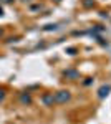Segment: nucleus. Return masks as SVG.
Instances as JSON below:
<instances>
[{"mask_svg":"<svg viewBox=\"0 0 111 124\" xmlns=\"http://www.w3.org/2000/svg\"><path fill=\"white\" fill-rule=\"evenodd\" d=\"M55 28H56V25H46L45 30H55Z\"/></svg>","mask_w":111,"mask_h":124,"instance_id":"obj_6","label":"nucleus"},{"mask_svg":"<svg viewBox=\"0 0 111 124\" xmlns=\"http://www.w3.org/2000/svg\"><path fill=\"white\" fill-rule=\"evenodd\" d=\"M0 2H5V3H10V2H13V0H0Z\"/></svg>","mask_w":111,"mask_h":124,"instance_id":"obj_9","label":"nucleus"},{"mask_svg":"<svg viewBox=\"0 0 111 124\" xmlns=\"http://www.w3.org/2000/svg\"><path fill=\"white\" fill-rule=\"evenodd\" d=\"M65 76H70V78H78V73H76V71H73V70H68V71H65Z\"/></svg>","mask_w":111,"mask_h":124,"instance_id":"obj_5","label":"nucleus"},{"mask_svg":"<svg viewBox=\"0 0 111 124\" xmlns=\"http://www.w3.org/2000/svg\"><path fill=\"white\" fill-rule=\"evenodd\" d=\"M70 98H71V94H70L68 91H58V93H55V96H53L55 103H58V104H63L66 101H70Z\"/></svg>","mask_w":111,"mask_h":124,"instance_id":"obj_1","label":"nucleus"},{"mask_svg":"<svg viewBox=\"0 0 111 124\" xmlns=\"http://www.w3.org/2000/svg\"><path fill=\"white\" fill-rule=\"evenodd\" d=\"M75 51H76L75 48H70V50H68V53H70V55H75Z\"/></svg>","mask_w":111,"mask_h":124,"instance_id":"obj_8","label":"nucleus"},{"mask_svg":"<svg viewBox=\"0 0 111 124\" xmlns=\"http://www.w3.org/2000/svg\"><path fill=\"white\" fill-rule=\"evenodd\" d=\"M3 96H5V93H3V89H0V101L3 99Z\"/></svg>","mask_w":111,"mask_h":124,"instance_id":"obj_7","label":"nucleus"},{"mask_svg":"<svg viewBox=\"0 0 111 124\" xmlns=\"http://www.w3.org/2000/svg\"><path fill=\"white\" fill-rule=\"evenodd\" d=\"M20 99H22V103H25V104H30V103H32V98H30L28 94H22Z\"/></svg>","mask_w":111,"mask_h":124,"instance_id":"obj_4","label":"nucleus"},{"mask_svg":"<svg viewBox=\"0 0 111 124\" xmlns=\"http://www.w3.org/2000/svg\"><path fill=\"white\" fill-rule=\"evenodd\" d=\"M0 15H3V10H2V7H0Z\"/></svg>","mask_w":111,"mask_h":124,"instance_id":"obj_10","label":"nucleus"},{"mask_svg":"<svg viewBox=\"0 0 111 124\" xmlns=\"http://www.w3.org/2000/svg\"><path fill=\"white\" fill-rule=\"evenodd\" d=\"M56 2H58V0H56Z\"/></svg>","mask_w":111,"mask_h":124,"instance_id":"obj_12","label":"nucleus"},{"mask_svg":"<svg viewBox=\"0 0 111 124\" xmlns=\"http://www.w3.org/2000/svg\"><path fill=\"white\" fill-rule=\"evenodd\" d=\"M0 35H2V30H0Z\"/></svg>","mask_w":111,"mask_h":124,"instance_id":"obj_11","label":"nucleus"},{"mask_svg":"<svg viewBox=\"0 0 111 124\" xmlns=\"http://www.w3.org/2000/svg\"><path fill=\"white\" fill-rule=\"evenodd\" d=\"M43 103H45V104H53V103H55V99H53V96L45 94V96H43Z\"/></svg>","mask_w":111,"mask_h":124,"instance_id":"obj_3","label":"nucleus"},{"mask_svg":"<svg viewBox=\"0 0 111 124\" xmlns=\"http://www.w3.org/2000/svg\"><path fill=\"white\" fill-rule=\"evenodd\" d=\"M110 89H111V88H110V86H106V85L101 86V88L98 89V96H100L101 99H103V98H106V96L110 94Z\"/></svg>","mask_w":111,"mask_h":124,"instance_id":"obj_2","label":"nucleus"}]
</instances>
